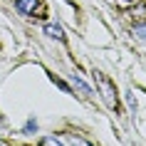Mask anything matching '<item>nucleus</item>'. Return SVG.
<instances>
[{
  "label": "nucleus",
  "instance_id": "9",
  "mask_svg": "<svg viewBox=\"0 0 146 146\" xmlns=\"http://www.w3.org/2000/svg\"><path fill=\"white\" fill-rule=\"evenodd\" d=\"M129 107H131V109H136V99H134V94H129Z\"/></svg>",
  "mask_w": 146,
  "mask_h": 146
},
{
  "label": "nucleus",
  "instance_id": "3",
  "mask_svg": "<svg viewBox=\"0 0 146 146\" xmlns=\"http://www.w3.org/2000/svg\"><path fill=\"white\" fill-rule=\"evenodd\" d=\"M45 32L50 35V37L60 40V42L64 40V32H62V27H60V25H54V23H47V25H45Z\"/></svg>",
  "mask_w": 146,
  "mask_h": 146
},
{
  "label": "nucleus",
  "instance_id": "8",
  "mask_svg": "<svg viewBox=\"0 0 146 146\" xmlns=\"http://www.w3.org/2000/svg\"><path fill=\"white\" fill-rule=\"evenodd\" d=\"M25 129H27V131H37V124H35V121H27V126H25Z\"/></svg>",
  "mask_w": 146,
  "mask_h": 146
},
{
  "label": "nucleus",
  "instance_id": "7",
  "mask_svg": "<svg viewBox=\"0 0 146 146\" xmlns=\"http://www.w3.org/2000/svg\"><path fill=\"white\" fill-rule=\"evenodd\" d=\"M69 141H72V146H92V144H87L84 139H79V136H72Z\"/></svg>",
  "mask_w": 146,
  "mask_h": 146
},
{
  "label": "nucleus",
  "instance_id": "2",
  "mask_svg": "<svg viewBox=\"0 0 146 146\" xmlns=\"http://www.w3.org/2000/svg\"><path fill=\"white\" fill-rule=\"evenodd\" d=\"M37 8V0H15V10L20 15H32Z\"/></svg>",
  "mask_w": 146,
  "mask_h": 146
},
{
  "label": "nucleus",
  "instance_id": "5",
  "mask_svg": "<svg viewBox=\"0 0 146 146\" xmlns=\"http://www.w3.org/2000/svg\"><path fill=\"white\" fill-rule=\"evenodd\" d=\"M134 35H136L141 42H146V25H136V27H134Z\"/></svg>",
  "mask_w": 146,
  "mask_h": 146
},
{
  "label": "nucleus",
  "instance_id": "10",
  "mask_svg": "<svg viewBox=\"0 0 146 146\" xmlns=\"http://www.w3.org/2000/svg\"><path fill=\"white\" fill-rule=\"evenodd\" d=\"M121 3H134V0H121Z\"/></svg>",
  "mask_w": 146,
  "mask_h": 146
},
{
  "label": "nucleus",
  "instance_id": "4",
  "mask_svg": "<svg viewBox=\"0 0 146 146\" xmlns=\"http://www.w3.org/2000/svg\"><path fill=\"white\" fill-rule=\"evenodd\" d=\"M72 82H74V84H77V87H79V89H82V92H84V94H87V97H92V94H94V92H92V87L87 84V82H82V79H79V77H77V74H72Z\"/></svg>",
  "mask_w": 146,
  "mask_h": 146
},
{
  "label": "nucleus",
  "instance_id": "1",
  "mask_svg": "<svg viewBox=\"0 0 146 146\" xmlns=\"http://www.w3.org/2000/svg\"><path fill=\"white\" fill-rule=\"evenodd\" d=\"M97 79H99L102 97H104V102H107V107L109 109H116V92H114V87H111V82H109L104 74H99V72H97Z\"/></svg>",
  "mask_w": 146,
  "mask_h": 146
},
{
  "label": "nucleus",
  "instance_id": "6",
  "mask_svg": "<svg viewBox=\"0 0 146 146\" xmlns=\"http://www.w3.org/2000/svg\"><path fill=\"white\" fill-rule=\"evenodd\" d=\"M42 146H62V141H57V139H52V136H47V139H42Z\"/></svg>",
  "mask_w": 146,
  "mask_h": 146
}]
</instances>
